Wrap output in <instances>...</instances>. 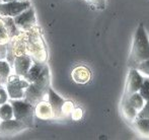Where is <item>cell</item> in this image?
<instances>
[{
  "label": "cell",
  "mask_w": 149,
  "mask_h": 140,
  "mask_svg": "<svg viewBox=\"0 0 149 140\" xmlns=\"http://www.w3.org/2000/svg\"><path fill=\"white\" fill-rule=\"evenodd\" d=\"M26 54V33H22L19 36L11 39L7 43V52H6V61L12 67L13 60L17 56Z\"/></svg>",
  "instance_id": "6"
},
{
  "label": "cell",
  "mask_w": 149,
  "mask_h": 140,
  "mask_svg": "<svg viewBox=\"0 0 149 140\" xmlns=\"http://www.w3.org/2000/svg\"><path fill=\"white\" fill-rule=\"evenodd\" d=\"M31 64H33V60H31V58L30 57L29 54H24V55L17 56L13 60V64H12L14 74L24 77V74L31 68Z\"/></svg>",
  "instance_id": "11"
},
{
  "label": "cell",
  "mask_w": 149,
  "mask_h": 140,
  "mask_svg": "<svg viewBox=\"0 0 149 140\" xmlns=\"http://www.w3.org/2000/svg\"><path fill=\"white\" fill-rule=\"evenodd\" d=\"M71 77L74 80V82L78 84H85L91 78V72L85 66H77L71 72Z\"/></svg>",
  "instance_id": "14"
},
{
  "label": "cell",
  "mask_w": 149,
  "mask_h": 140,
  "mask_svg": "<svg viewBox=\"0 0 149 140\" xmlns=\"http://www.w3.org/2000/svg\"><path fill=\"white\" fill-rule=\"evenodd\" d=\"M50 87V70L49 66L46 64L40 76L33 82L29 84L24 91V101L26 103L36 106L39 102L44 100L47 95L48 89Z\"/></svg>",
  "instance_id": "3"
},
{
  "label": "cell",
  "mask_w": 149,
  "mask_h": 140,
  "mask_svg": "<svg viewBox=\"0 0 149 140\" xmlns=\"http://www.w3.org/2000/svg\"><path fill=\"white\" fill-rule=\"evenodd\" d=\"M47 97H48V102H49L50 106H51L52 110L54 112L55 119L61 118L62 117V106L64 104L65 100L63 98H61L58 93H56L55 91L51 86L48 89Z\"/></svg>",
  "instance_id": "12"
},
{
  "label": "cell",
  "mask_w": 149,
  "mask_h": 140,
  "mask_svg": "<svg viewBox=\"0 0 149 140\" xmlns=\"http://www.w3.org/2000/svg\"><path fill=\"white\" fill-rule=\"evenodd\" d=\"M30 83L24 78L16 74H10L7 78L5 84V88L7 91L8 97L12 100L24 99V91Z\"/></svg>",
  "instance_id": "5"
},
{
  "label": "cell",
  "mask_w": 149,
  "mask_h": 140,
  "mask_svg": "<svg viewBox=\"0 0 149 140\" xmlns=\"http://www.w3.org/2000/svg\"><path fill=\"white\" fill-rule=\"evenodd\" d=\"M70 115H71V118H72L74 121H79L81 118H82L83 112L80 108H74Z\"/></svg>",
  "instance_id": "27"
},
{
  "label": "cell",
  "mask_w": 149,
  "mask_h": 140,
  "mask_svg": "<svg viewBox=\"0 0 149 140\" xmlns=\"http://www.w3.org/2000/svg\"><path fill=\"white\" fill-rule=\"evenodd\" d=\"M134 122H135V127L140 133L149 136V119L136 118Z\"/></svg>",
  "instance_id": "19"
},
{
  "label": "cell",
  "mask_w": 149,
  "mask_h": 140,
  "mask_svg": "<svg viewBox=\"0 0 149 140\" xmlns=\"http://www.w3.org/2000/svg\"><path fill=\"white\" fill-rule=\"evenodd\" d=\"M74 109V104L71 101H65L62 106V117L68 116Z\"/></svg>",
  "instance_id": "22"
},
{
  "label": "cell",
  "mask_w": 149,
  "mask_h": 140,
  "mask_svg": "<svg viewBox=\"0 0 149 140\" xmlns=\"http://www.w3.org/2000/svg\"><path fill=\"white\" fill-rule=\"evenodd\" d=\"M0 85H1V84H0Z\"/></svg>",
  "instance_id": "30"
},
{
  "label": "cell",
  "mask_w": 149,
  "mask_h": 140,
  "mask_svg": "<svg viewBox=\"0 0 149 140\" xmlns=\"http://www.w3.org/2000/svg\"><path fill=\"white\" fill-rule=\"evenodd\" d=\"M47 63H39V62H33L31 68L29 69L28 72L24 74V78L28 81L29 83H31L40 76L41 72L43 71L44 67Z\"/></svg>",
  "instance_id": "15"
},
{
  "label": "cell",
  "mask_w": 149,
  "mask_h": 140,
  "mask_svg": "<svg viewBox=\"0 0 149 140\" xmlns=\"http://www.w3.org/2000/svg\"><path fill=\"white\" fill-rule=\"evenodd\" d=\"M13 22L15 24L16 28L22 33H26L35 28L37 24V17H36V12L33 6H30L28 9L24 10L22 13L14 16Z\"/></svg>",
  "instance_id": "7"
},
{
  "label": "cell",
  "mask_w": 149,
  "mask_h": 140,
  "mask_svg": "<svg viewBox=\"0 0 149 140\" xmlns=\"http://www.w3.org/2000/svg\"><path fill=\"white\" fill-rule=\"evenodd\" d=\"M143 80H144L143 77L141 76L139 71L136 69V68H131L129 71V74H128L127 81H126L125 91H124V95L122 102L126 101L133 93H138Z\"/></svg>",
  "instance_id": "9"
},
{
  "label": "cell",
  "mask_w": 149,
  "mask_h": 140,
  "mask_svg": "<svg viewBox=\"0 0 149 140\" xmlns=\"http://www.w3.org/2000/svg\"><path fill=\"white\" fill-rule=\"evenodd\" d=\"M31 6L30 0L12 2H1L0 3V16L1 17H14L22 13L24 10Z\"/></svg>",
  "instance_id": "8"
},
{
  "label": "cell",
  "mask_w": 149,
  "mask_h": 140,
  "mask_svg": "<svg viewBox=\"0 0 149 140\" xmlns=\"http://www.w3.org/2000/svg\"><path fill=\"white\" fill-rule=\"evenodd\" d=\"M89 5L98 10H102L106 8V0H85Z\"/></svg>",
  "instance_id": "23"
},
{
  "label": "cell",
  "mask_w": 149,
  "mask_h": 140,
  "mask_svg": "<svg viewBox=\"0 0 149 140\" xmlns=\"http://www.w3.org/2000/svg\"><path fill=\"white\" fill-rule=\"evenodd\" d=\"M149 59V38L143 24H140L134 35L133 45L128 60L131 68H137L141 62Z\"/></svg>",
  "instance_id": "1"
},
{
  "label": "cell",
  "mask_w": 149,
  "mask_h": 140,
  "mask_svg": "<svg viewBox=\"0 0 149 140\" xmlns=\"http://www.w3.org/2000/svg\"><path fill=\"white\" fill-rule=\"evenodd\" d=\"M10 70L11 66L9 65V63L4 59L0 60V84L3 86L6 84L8 76L10 75Z\"/></svg>",
  "instance_id": "17"
},
{
  "label": "cell",
  "mask_w": 149,
  "mask_h": 140,
  "mask_svg": "<svg viewBox=\"0 0 149 140\" xmlns=\"http://www.w3.org/2000/svg\"><path fill=\"white\" fill-rule=\"evenodd\" d=\"M26 129H29V127L24 123L15 120L14 118L0 122V135H3V136L17 134Z\"/></svg>",
  "instance_id": "10"
},
{
  "label": "cell",
  "mask_w": 149,
  "mask_h": 140,
  "mask_svg": "<svg viewBox=\"0 0 149 140\" xmlns=\"http://www.w3.org/2000/svg\"><path fill=\"white\" fill-rule=\"evenodd\" d=\"M13 119V110L9 103L0 105V120L5 121Z\"/></svg>",
  "instance_id": "20"
},
{
  "label": "cell",
  "mask_w": 149,
  "mask_h": 140,
  "mask_svg": "<svg viewBox=\"0 0 149 140\" xmlns=\"http://www.w3.org/2000/svg\"><path fill=\"white\" fill-rule=\"evenodd\" d=\"M1 2H2V0H0V3H1Z\"/></svg>",
  "instance_id": "29"
},
{
  "label": "cell",
  "mask_w": 149,
  "mask_h": 140,
  "mask_svg": "<svg viewBox=\"0 0 149 140\" xmlns=\"http://www.w3.org/2000/svg\"><path fill=\"white\" fill-rule=\"evenodd\" d=\"M35 116L40 120L49 121L52 119H55L54 117V112L50 106L49 102L42 100L41 102L35 106Z\"/></svg>",
  "instance_id": "13"
},
{
  "label": "cell",
  "mask_w": 149,
  "mask_h": 140,
  "mask_svg": "<svg viewBox=\"0 0 149 140\" xmlns=\"http://www.w3.org/2000/svg\"><path fill=\"white\" fill-rule=\"evenodd\" d=\"M126 101L133 107L137 112H139V111L143 108L144 104H145V101H144L143 98L140 95L139 93H133V95H131Z\"/></svg>",
  "instance_id": "18"
},
{
  "label": "cell",
  "mask_w": 149,
  "mask_h": 140,
  "mask_svg": "<svg viewBox=\"0 0 149 140\" xmlns=\"http://www.w3.org/2000/svg\"><path fill=\"white\" fill-rule=\"evenodd\" d=\"M136 69H137L138 71H140V72L144 73L145 75H148L149 76V59L141 62V63L137 66Z\"/></svg>",
  "instance_id": "25"
},
{
  "label": "cell",
  "mask_w": 149,
  "mask_h": 140,
  "mask_svg": "<svg viewBox=\"0 0 149 140\" xmlns=\"http://www.w3.org/2000/svg\"><path fill=\"white\" fill-rule=\"evenodd\" d=\"M138 93H140V95L143 98L145 102L149 101V79H144Z\"/></svg>",
  "instance_id": "21"
},
{
  "label": "cell",
  "mask_w": 149,
  "mask_h": 140,
  "mask_svg": "<svg viewBox=\"0 0 149 140\" xmlns=\"http://www.w3.org/2000/svg\"><path fill=\"white\" fill-rule=\"evenodd\" d=\"M8 99H9V97H8L6 88H4L3 85H0V105L7 103Z\"/></svg>",
  "instance_id": "26"
},
{
  "label": "cell",
  "mask_w": 149,
  "mask_h": 140,
  "mask_svg": "<svg viewBox=\"0 0 149 140\" xmlns=\"http://www.w3.org/2000/svg\"><path fill=\"white\" fill-rule=\"evenodd\" d=\"M12 1H22V0H2V2H12Z\"/></svg>",
  "instance_id": "28"
},
{
  "label": "cell",
  "mask_w": 149,
  "mask_h": 140,
  "mask_svg": "<svg viewBox=\"0 0 149 140\" xmlns=\"http://www.w3.org/2000/svg\"><path fill=\"white\" fill-rule=\"evenodd\" d=\"M137 118H145L149 119V101L145 102L143 108L138 112Z\"/></svg>",
  "instance_id": "24"
},
{
  "label": "cell",
  "mask_w": 149,
  "mask_h": 140,
  "mask_svg": "<svg viewBox=\"0 0 149 140\" xmlns=\"http://www.w3.org/2000/svg\"><path fill=\"white\" fill-rule=\"evenodd\" d=\"M122 112H123V115L128 121H131V122H134L136 118H137V114L138 112L133 108L127 101L122 102Z\"/></svg>",
  "instance_id": "16"
},
{
  "label": "cell",
  "mask_w": 149,
  "mask_h": 140,
  "mask_svg": "<svg viewBox=\"0 0 149 140\" xmlns=\"http://www.w3.org/2000/svg\"><path fill=\"white\" fill-rule=\"evenodd\" d=\"M26 54L30 55L33 62L47 63L48 50L40 26H36L26 33Z\"/></svg>",
  "instance_id": "2"
},
{
  "label": "cell",
  "mask_w": 149,
  "mask_h": 140,
  "mask_svg": "<svg viewBox=\"0 0 149 140\" xmlns=\"http://www.w3.org/2000/svg\"><path fill=\"white\" fill-rule=\"evenodd\" d=\"M9 104L13 110V118L19 122L26 124L29 129L33 127L35 120V106L26 103V101L10 99Z\"/></svg>",
  "instance_id": "4"
}]
</instances>
